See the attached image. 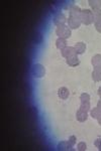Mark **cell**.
Wrapping results in <instances>:
<instances>
[{
  "instance_id": "obj_3",
  "label": "cell",
  "mask_w": 101,
  "mask_h": 151,
  "mask_svg": "<svg viewBox=\"0 0 101 151\" xmlns=\"http://www.w3.org/2000/svg\"><path fill=\"white\" fill-rule=\"evenodd\" d=\"M31 74L36 79H41L46 75V69L43 65L41 64H34L31 68Z\"/></svg>"
},
{
  "instance_id": "obj_6",
  "label": "cell",
  "mask_w": 101,
  "mask_h": 151,
  "mask_svg": "<svg viewBox=\"0 0 101 151\" xmlns=\"http://www.w3.org/2000/svg\"><path fill=\"white\" fill-rule=\"evenodd\" d=\"M61 53H62V57L66 58L69 57H72V55H77L75 47H66L65 48H63V50H61Z\"/></svg>"
},
{
  "instance_id": "obj_26",
  "label": "cell",
  "mask_w": 101,
  "mask_h": 151,
  "mask_svg": "<svg viewBox=\"0 0 101 151\" xmlns=\"http://www.w3.org/2000/svg\"><path fill=\"white\" fill-rule=\"evenodd\" d=\"M98 95H99V97L101 99V87H99V89H98Z\"/></svg>"
},
{
  "instance_id": "obj_10",
  "label": "cell",
  "mask_w": 101,
  "mask_h": 151,
  "mask_svg": "<svg viewBox=\"0 0 101 151\" xmlns=\"http://www.w3.org/2000/svg\"><path fill=\"white\" fill-rule=\"evenodd\" d=\"M76 118H77V120L79 122H85L88 119V112L82 111L79 109L77 111V113H76Z\"/></svg>"
},
{
  "instance_id": "obj_5",
  "label": "cell",
  "mask_w": 101,
  "mask_h": 151,
  "mask_svg": "<svg viewBox=\"0 0 101 151\" xmlns=\"http://www.w3.org/2000/svg\"><path fill=\"white\" fill-rule=\"evenodd\" d=\"M67 22H68V26L70 29H77V28L80 27V25L82 24L79 18L71 17V16H69Z\"/></svg>"
},
{
  "instance_id": "obj_13",
  "label": "cell",
  "mask_w": 101,
  "mask_h": 151,
  "mask_svg": "<svg viewBox=\"0 0 101 151\" xmlns=\"http://www.w3.org/2000/svg\"><path fill=\"white\" fill-rule=\"evenodd\" d=\"M74 47H75L77 55H83L86 50V45L84 42H77Z\"/></svg>"
},
{
  "instance_id": "obj_11",
  "label": "cell",
  "mask_w": 101,
  "mask_h": 151,
  "mask_svg": "<svg viewBox=\"0 0 101 151\" xmlns=\"http://www.w3.org/2000/svg\"><path fill=\"white\" fill-rule=\"evenodd\" d=\"M91 64L94 69H101V55H95L91 60Z\"/></svg>"
},
{
  "instance_id": "obj_8",
  "label": "cell",
  "mask_w": 101,
  "mask_h": 151,
  "mask_svg": "<svg viewBox=\"0 0 101 151\" xmlns=\"http://www.w3.org/2000/svg\"><path fill=\"white\" fill-rule=\"evenodd\" d=\"M57 149L60 151H66V150H73V146L69 143V141H61L57 145Z\"/></svg>"
},
{
  "instance_id": "obj_7",
  "label": "cell",
  "mask_w": 101,
  "mask_h": 151,
  "mask_svg": "<svg viewBox=\"0 0 101 151\" xmlns=\"http://www.w3.org/2000/svg\"><path fill=\"white\" fill-rule=\"evenodd\" d=\"M81 11H82V9L77 5H72L70 8H69V13H70L71 17H75V18L80 19Z\"/></svg>"
},
{
  "instance_id": "obj_17",
  "label": "cell",
  "mask_w": 101,
  "mask_h": 151,
  "mask_svg": "<svg viewBox=\"0 0 101 151\" xmlns=\"http://www.w3.org/2000/svg\"><path fill=\"white\" fill-rule=\"evenodd\" d=\"M90 116L92 117L93 119H96V120H97V119L101 116V111L97 108V107H95V108H93L90 110Z\"/></svg>"
},
{
  "instance_id": "obj_22",
  "label": "cell",
  "mask_w": 101,
  "mask_h": 151,
  "mask_svg": "<svg viewBox=\"0 0 101 151\" xmlns=\"http://www.w3.org/2000/svg\"><path fill=\"white\" fill-rule=\"evenodd\" d=\"M76 140H77V139H76L75 136L72 135V136H70V137H69V140L68 141H69V143L71 144V146H73V147H74V145L76 144Z\"/></svg>"
},
{
  "instance_id": "obj_2",
  "label": "cell",
  "mask_w": 101,
  "mask_h": 151,
  "mask_svg": "<svg viewBox=\"0 0 101 151\" xmlns=\"http://www.w3.org/2000/svg\"><path fill=\"white\" fill-rule=\"evenodd\" d=\"M56 35H58V37L64 38V40H67L72 35V31L69 28L68 25H62V26H58L56 29Z\"/></svg>"
},
{
  "instance_id": "obj_24",
  "label": "cell",
  "mask_w": 101,
  "mask_h": 151,
  "mask_svg": "<svg viewBox=\"0 0 101 151\" xmlns=\"http://www.w3.org/2000/svg\"><path fill=\"white\" fill-rule=\"evenodd\" d=\"M94 24H95L96 30H97L99 33H101V22H96V23H94Z\"/></svg>"
},
{
  "instance_id": "obj_21",
  "label": "cell",
  "mask_w": 101,
  "mask_h": 151,
  "mask_svg": "<svg viewBox=\"0 0 101 151\" xmlns=\"http://www.w3.org/2000/svg\"><path fill=\"white\" fill-rule=\"evenodd\" d=\"M77 149L79 151H85L87 149V145H86L85 142H79L77 145Z\"/></svg>"
},
{
  "instance_id": "obj_1",
  "label": "cell",
  "mask_w": 101,
  "mask_h": 151,
  "mask_svg": "<svg viewBox=\"0 0 101 151\" xmlns=\"http://www.w3.org/2000/svg\"><path fill=\"white\" fill-rule=\"evenodd\" d=\"M80 21H81V23L85 24V25H90L91 23L94 22L92 10H90V9H83V10L81 11Z\"/></svg>"
},
{
  "instance_id": "obj_4",
  "label": "cell",
  "mask_w": 101,
  "mask_h": 151,
  "mask_svg": "<svg viewBox=\"0 0 101 151\" xmlns=\"http://www.w3.org/2000/svg\"><path fill=\"white\" fill-rule=\"evenodd\" d=\"M68 19L66 18L65 14L64 13H61V12H59V13L55 14V16H54L53 18V21H54V24L57 26H62V25H65V23L67 22Z\"/></svg>"
},
{
  "instance_id": "obj_27",
  "label": "cell",
  "mask_w": 101,
  "mask_h": 151,
  "mask_svg": "<svg viewBox=\"0 0 101 151\" xmlns=\"http://www.w3.org/2000/svg\"><path fill=\"white\" fill-rule=\"evenodd\" d=\"M97 121H98V124H99V125L101 126V116L97 119Z\"/></svg>"
},
{
  "instance_id": "obj_18",
  "label": "cell",
  "mask_w": 101,
  "mask_h": 151,
  "mask_svg": "<svg viewBox=\"0 0 101 151\" xmlns=\"http://www.w3.org/2000/svg\"><path fill=\"white\" fill-rule=\"evenodd\" d=\"M93 18H94V23L101 22V9H97V10H92Z\"/></svg>"
},
{
  "instance_id": "obj_19",
  "label": "cell",
  "mask_w": 101,
  "mask_h": 151,
  "mask_svg": "<svg viewBox=\"0 0 101 151\" xmlns=\"http://www.w3.org/2000/svg\"><path fill=\"white\" fill-rule=\"evenodd\" d=\"M81 103H89L90 102V95L87 93H83L80 96Z\"/></svg>"
},
{
  "instance_id": "obj_9",
  "label": "cell",
  "mask_w": 101,
  "mask_h": 151,
  "mask_svg": "<svg viewBox=\"0 0 101 151\" xmlns=\"http://www.w3.org/2000/svg\"><path fill=\"white\" fill-rule=\"evenodd\" d=\"M66 63H67V65H70V67H77V65H80V60L78 58V55L67 58Z\"/></svg>"
},
{
  "instance_id": "obj_16",
  "label": "cell",
  "mask_w": 101,
  "mask_h": 151,
  "mask_svg": "<svg viewBox=\"0 0 101 151\" xmlns=\"http://www.w3.org/2000/svg\"><path fill=\"white\" fill-rule=\"evenodd\" d=\"M92 79L94 82L101 81V69H94L92 72Z\"/></svg>"
},
{
  "instance_id": "obj_15",
  "label": "cell",
  "mask_w": 101,
  "mask_h": 151,
  "mask_svg": "<svg viewBox=\"0 0 101 151\" xmlns=\"http://www.w3.org/2000/svg\"><path fill=\"white\" fill-rule=\"evenodd\" d=\"M56 47H57V48L62 50L63 48H65L67 47V40H64V38L59 37L58 40H56Z\"/></svg>"
},
{
  "instance_id": "obj_14",
  "label": "cell",
  "mask_w": 101,
  "mask_h": 151,
  "mask_svg": "<svg viewBox=\"0 0 101 151\" xmlns=\"http://www.w3.org/2000/svg\"><path fill=\"white\" fill-rule=\"evenodd\" d=\"M90 7L92 10H97V9H101V0H89L88 1Z\"/></svg>"
},
{
  "instance_id": "obj_25",
  "label": "cell",
  "mask_w": 101,
  "mask_h": 151,
  "mask_svg": "<svg viewBox=\"0 0 101 151\" xmlns=\"http://www.w3.org/2000/svg\"><path fill=\"white\" fill-rule=\"evenodd\" d=\"M96 107H97V108L99 109V110L101 111V99L99 100V101H98V103H97V106H96Z\"/></svg>"
},
{
  "instance_id": "obj_23",
  "label": "cell",
  "mask_w": 101,
  "mask_h": 151,
  "mask_svg": "<svg viewBox=\"0 0 101 151\" xmlns=\"http://www.w3.org/2000/svg\"><path fill=\"white\" fill-rule=\"evenodd\" d=\"M94 145L98 148V150L101 151V138H98V139H96Z\"/></svg>"
},
{
  "instance_id": "obj_12",
  "label": "cell",
  "mask_w": 101,
  "mask_h": 151,
  "mask_svg": "<svg viewBox=\"0 0 101 151\" xmlns=\"http://www.w3.org/2000/svg\"><path fill=\"white\" fill-rule=\"evenodd\" d=\"M69 95H70V92H69V90L67 88L65 87H62L59 89L58 91V96L60 97L62 100H67L69 98Z\"/></svg>"
},
{
  "instance_id": "obj_20",
  "label": "cell",
  "mask_w": 101,
  "mask_h": 151,
  "mask_svg": "<svg viewBox=\"0 0 101 151\" xmlns=\"http://www.w3.org/2000/svg\"><path fill=\"white\" fill-rule=\"evenodd\" d=\"M80 110L85 111V112H89L91 110L90 102H89V103H81V105H80Z\"/></svg>"
}]
</instances>
